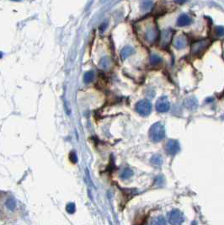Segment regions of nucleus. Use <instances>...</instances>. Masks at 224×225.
Wrapping results in <instances>:
<instances>
[{
	"mask_svg": "<svg viewBox=\"0 0 224 225\" xmlns=\"http://www.w3.org/2000/svg\"><path fill=\"white\" fill-rule=\"evenodd\" d=\"M149 137L153 142H159L163 140L165 137V129L164 126L162 122H156L152 125L149 129Z\"/></svg>",
	"mask_w": 224,
	"mask_h": 225,
	"instance_id": "nucleus-1",
	"label": "nucleus"
},
{
	"mask_svg": "<svg viewBox=\"0 0 224 225\" xmlns=\"http://www.w3.org/2000/svg\"><path fill=\"white\" fill-rule=\"evenodd\" d=\"M135 109L140 115L144 116H149L152 110V104L149 100H142L136 104Z\"/></svg>",
	"mask_w": 224,
	"mask_h": 225,
	"instance_id": "nucleus-2",
	"label": "nucleus"
},
{
	"mask_svg": "<svg viewBox=\"0 0 224 225\" xmlns=\"http://www.w3.org/2000/svg\"><path fill=\"white\" fill-rule=\"evenodd\" d=\"M209 45V40H201V41H196L191 46V53L193 55H196V56L201 54L208 47Z\"/></svg>",
	"mask_w": 224,
	"mask_h": 225,
	"instance_id": "nucleus-3",
	"label": "nucleus"
},
{
	"mask_svg": "<svg viewBox=\"0 0 224 225\" xmlns=\"http://www.w3.org/2000/svg\"><path fill=\"white\" fill-rule=\"evenodd\" d=\"M165 151L170 155H175L179 151V144L177 140L170 139L165 144Z\"/></svg>",
	"mask_w": 224,
	"mask_h": 225,
	"instance_id": "nucleus-4",
	"label": "nucleus"
},
{
	"mask_svg": "<svg viewBox=\"0 0 224 225\" xmlns=\"http://www.w3.org/2000/svg\"><path fill=\"white\" fill-rule=\"evenodd\" d=\"M170 108V104L169 99L166 96H162L157 100L156 103V110L158 112L164 113L169 111Z\"/></svg>",
	"mask_w": 224,
	"mask_h": 225,
	"instance_id": "nucleus-5",
	"label": "nucleus"
},
{
	"mask_svg": "<svg viewBox=\"0 0 224 225\" xmlns=\"http://www.w3.org/2000/svg\"><path fill=\"white\" fill-rule=\"evenodd\" d=\"M157 36H158V31L155 25H149V27L146 29L145 33H144L146 41H148L149 42H153L157 40Z\"/></svg>",
	"mask_w": 224,
	"mask_h": 225,
	"instance_id": "nucleus-6",
	"label": "nucleus"
},
{
	"mask_svg": "<svg viewBox=\"0 0 224 225\" xmlns=\"http://www.w3.org/2000/svg\"><path fill=\"white\" fill-rule=\"evenodd\" d=\"M170 222L173 225H178L180 224L183 220H184V217L179 210H174L170 213Z\"/></svg>",
	"mask_w": 224,
	"mask_h": 225,
	"instance_id": "nucleus-7",
	"label": "nucleus"
},
{
	"mask_svg": "<svg viewBox=\"0 0 224 225\" xmlns=\"http://www.w3.org/2000/svg\"><path fill=\"white\" fill-rule=\"evenodd\" d=\"M172 36L173 33L170 30H165V31H163L162 34H161V46H164V47H166L170 44V41L172 39Z\"/></svg>",
	"mask_w": 224,
	"mask_h": 225,
	"instance_id": "nucleus-8",
	"label": "nucleus"
},
{
	"mask_svg": "<svg viewBox=\"0 0 224 225\" xmlns=\"http://www.w3.org/2000/svg\"><path fill=\"white\" fill-rule=\"evenodd\" d=\"M192 20L191 19L185 14H182L181 15L179 16L178 19H177V25L178 26H186L191 24Z\"/></svg>",
	"mask_w": 224,
	"mask_h": 225,
	"instance_id": "nucleus-9",
	"label": "nucleus"
},
{
	"mask_svg": "<svg viewBox=\"0 0 224 225\" xmlns=\"http://www.w3.org/2000/svg\"><path fill=\"white\" fill-rule=\"evenodd\" d=\"M186 44H187V41L184 36H179L174 41V45L177 49L184 48L186 46Z\"/></svg>",
	"mask_w": 224,
	"mask_h": 225,
	"instance_id": "nucleus-10",
	"label": "nucleus"
},
{
	"mask_svg": "<svg viewBox=\"0 0 224 225\" xmlns=\"http://www.w3.org/2000/svg\"><path fill=\"white\" fill-rule=\"evenodd\" d=\"M134 52L133 48L131 46H125L124 48L122 49L121 51V59H126L127 58H128L129 56L132 54Z\"/></svg>",
	"mask_w": 224,
	"mask_h": 225,
	"instance_id": "nucleus-11",
	"label": "nucleus"
},
{
	"mask_svg": "<svg viewBox=\"0 0 224 225\" xmlns=\"http://www.w3.org/2000/svg\"><path fill=\"white\" fill-rule=\"evenodd\" d=\"M185 105L188 109L194 110L197 107L198 103H197V101L195 99V98H189V99H187V100L185 101Z\"/></svg>",
	"mask_w": 224,
	"mask_h": 225,
	"instance_id": "nucleus-12",
	"label": "nucleus"
},
{
	"mask_svg": "<svg viewBox=\"0 0 224 225\" xmlns=\"http://www.w3.org/2000/svg\"><path fill=\"white\" fill-rule=\"evenodd\" d=\"M99 65H100V68H102V69H107V68H109V67L110 66V58H107V57L102 58L100 59Z\"/></svg>",
	"mask_w": 224,
	"mask_h": 225,
	"instance_id": "nucleus-13",
	"label": "nucleus"
},
{
	"mask_svg": "<svg viewBox=\"0 0 224 225\" xmlns=\"http://www.w3.org/2000/svg\"><path fill=\"white\" fill-rule=\"evenodd\" d=\"M162 62V58L158 54L153 53L150 56V63L153 65H157V64L160 63Z\"/></svg>",
	"mask_w": 224,
	"mask_h": 225,
	"instance_id": "nucleus-14",
	"label": "nucleus"
},
{
	"mask_svg": "<svg viewBox=\"0 0 224 225\" xmlns=\"http://www.w3.org/2000/svg\"><path fill=\"white\" fill-rule=\"evenodd\" d=\"M94 77V73L93 71H88L87 73H85L84 76V81L85 83H90L93 81Z\"/></svg>",
	"mask_w": 224,
	"mask_h": 225,
	"instance_id": "nucleus-15",
	"label": "nucleus"
},
{
	"mask_svg": "<svg viewBox=\"0 0 224 225\" xmlns=\"http://www.w3.org/2000/svg\"><path fill=\"white\" fill-rule=\"evenodd\" d=\"M151 162L153 164H156V165H160L163 163V158L159 154H155V155L152 157Z\"/></svg>",
	"mask_w": 224,
	"mask_h": 225,
	"instance_id": "nucleus-16",
	"label": "nucleus"
},
{
	"mask_svg": "<svg viewBox=\"0 0 224 225\" xmlns=\"http://www.w3.org/2000/svg\"><path fill=\"white\" fill-rule=\"evenodd\" d=\"M132 174H133L132 171L130 170V169H128V168H127V169H125L124 171H122L121 176L122 179H128V178H130L132 175Z\"/></svg>",
	"mask_w": 224,
	"mask_h": 225,
	"instance_id": "nucleus-17",
	"label": "nucleus"
},
{
	"mask_svg": "<svg viewBox=\"0 0 224 225\" xmlns=\"http://www.w3.org/2000/svg\"><path fill=\"white\" fill-rule=\"evenodd\" d=\"M153 2L152 1H143L142 3V9L143 10H148L153 6Z\"/></svg>",
	"mask_w": 224,
	"mask_h": 225,
	"instance_id": "nucleus-18",
	"label": "nucleus"
},
{
	"mask_svg": "<svg viewBox=\"0 0 224 225\" xmlns=\"http://www.w3.org/2000/svg\"><path fill=\"white\" fill-rule=\"evenodd\" d=\"M216 34L218 37H222L224 36V27L223 26H218L216 28Z\"/></svg>",
	"mask_w": 224,
	"mask_h": 225,
	"instance_id": "nucleus-19",
	"label": "nucleus"
},
{
	"mask_svg": "<svg viewBox=\"0 0 224 225\" xmlns=\"http://www.w3.org/2000/svg\"><path fill=\"white\" fill-rule=\"evenodd\" d=\"M69 158H70V160L73 162V163H76V162H77V160H78L77 155H76V154L74 152H72L71 154H70Z\"/></svg>",
	"mask_w": 224,
	"mask_h": 225,
	"instance_id": "nucleus-20",
	"label": "nucleus"
}]
</instances>
